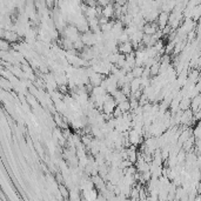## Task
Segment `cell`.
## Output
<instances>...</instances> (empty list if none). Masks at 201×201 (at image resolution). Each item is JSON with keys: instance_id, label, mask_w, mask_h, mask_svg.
Here are the masks:
<instances>
[{"instance_id": "cell-1", "label": "cell", "mask_w": 201, "mask_h": 201, "mask_svg": "<svg viewBox=\"0 0 201 201\" xmlns=\"http://www.w3.org/2000/svg\"><path fill=\"white\" fill-rule=\"evenodd\" d=\"M118 106V103H116L115 99L112 97L111 94H109V97L107 98V100L105 101L103 103V112L105 114H109V115H113V112L114 109L116 108Z\"/></svg>"}, {"instance_id": "cell-2", "label": "cell", "mask_w": 201, "mask_h": 201, "mask_svg": "<svg viewBox=\"0 0 201 201\" xmlns=\"http://www.w3.org/2000/svg\"><path fill=\"white\" fill-rule=\"evenodd\" d=\"M1 38L5 39V40L9 41L11 44H13V42H19L20 36L15 31H7V30H3L1 28Z\"/></svg>"}, {"instance_id": "cell-3", "label": "cell", "mask_w": 201, "mask_h": 201, "mask_svg": "<svg viewBox=\"0 0 201 201\" xmlns=\"http://www.w3.org/2000/svg\"><path fill=\"white\" fill-rule=\"evenodd\" d=\"M81 40L84 41V44H85L86 46H94V45L97 44L95 34H94V32H92L91 30L81 33Z\"/></svg>"}, {"instance_id": "cell-4", "label": "cell", "mask_w": 201, "mask_h": 201, "mask_svg": "<svg viewBox=\"0 0 201 201\" xmlns=\"http://www.w3.org/2000/svg\"><path fill=\"white\" fill-rule=\"evenodd\" d=\"M103 79H105V75H103V74L98 73V72H94L92 75H89V84L93 86V87L100 86Z\"/></svg>"}, {"instance_id": "cell-5", "label": "cell", "mask_w": 201, "mask_h": 201, "mask_svg": "<svg viewBox=\"0 0 201 201\" xmlns=\"http://www.w3.org/2000/svg\"><path fill=\"white\" fill-rule=\"evenodd\" d=\"M168 20H170V13H167L165 11H161L160 14H159V18H158V25H159V28H164L168 25Z\"/></svg>"}, {"instance_id": "cell-6", "label": "cell", "mask_w": 201, "mask_h": 201, "mask_svg": "<svg viewBox=\"0 0 201 201\" xmlns=\"http://www.w3.org/2000/svg\"><path fill=\"white\" fill-rule=\"evenodd\" d=\"M159 30H160V28H159V25H158V24H154V22H146L145 26H143L142 31L145 34L152 36V34H154V33L158 32Z\"/></svg>"}, {"instance_id": "cell-7", "label": "cell", "mask_w": 201, "mask_h": 201, "mask_svg": "<svg viewBox=\"0 0 201 201\" xmlns=\"http://www.w3.org/2000/svg\"><path fill=\"white\" fill-rule=\"evenodd\" d=\"M114 14H115V6L113 3L111 4L106 5L105 7H103V17H106L108 19H112L114 18Z\"/></svg>"}, {"instance_id": "cell-8", "label": "cell", "mask_w": 201, "mask_h": 201, "mask_svg": "<svg viewBox=\"0 0 201 201\" xmlns=\"http://www.w3.org/2000/svg\"><path fill=\"white\" fill-rule=\"evenodd\" d=\"M118 51H119L120 53H124V54L132 53V52L134 51L133 44H132L131 41H127V42H122V44H119V46H118Z\"/></svg>"}, {"instance_id": "cell-9", "label": "cell", "mask_w": 201, "mask_h": 201, "mask_svg": "<svg viewBox=\"0 0 201 201\" xmlns=\"http://www.w3.org/2000/svg\"><path fill=\"white\" fill-rule=\"evenodd\" d=\"M131 89H132V93H135L137 91L141 89V78H134L131 81Z\"/></svg>"}, {"instance_id": "cell-10", "label": "cell", "mask_w": 201, "mask_h": 201, "mask_svg": "<svg viewBox=\"0 0 201 201\" xmlns=\"http://www.w3.org/2000/svg\"><path fill=\"white\" fill-rule=\"evenodd\" d=\"M118 107L120 108L121 111L126 113V112H130L131 111V103L130 100H125V101H122V103H118Z\"/></svg>"}, {"instance_id": "cell-11", "label": "cell", "mask_w": 201, "mask_h": 201, "mask_svg": "<svg viewBox=\"0 0 201 201\" xmlns=\"http://www.w3.org/2000/svg\"><path fill=\"white\" fill-rule=\"evenodd\" d=\"M142 72H143V66H134L133 70H132V73H133L134 78H141V76H142Z\"/></svg>"}, {"instance_id": "cell-12", "label": "cell", "mask_w": 201, "mask_h": 201, "mask_svg": "<svg viewBox=\"0 0 201 201\" xmlns=\"http://www.w3.org/2000/svg\"><path fill=\"white\" fill-rule=\"evenodd\" d=\"M159 72H160V61H158V63H155L154 65L151 66V75L152 76L158 75Z\"/></svg>"}, {"instance_id": "cell-13", "label": "cell", "mask_w": 201, "mask_h": 201, "mask_svg": "<svg viewBox=\"0 0 201 201\" xmlns=\"http://www.w3.org/2000/svg\"><path fill=\"white\" fill-rule=\"evenodd\" d=\"M11 48H12V45L9 41L5 40V39L0 41V51H9Z\"/></svg>"}, {"instance_id": "cell-14", "label": "cell", "mask_w": 201, "mask_h": 201, "mask_svg": "<svg viewBox=\"0 0 201 201\" xmlns=\"http://www.w3.org/2000/svg\"><path fill=\"white\" fill-rule=\"evenodd\" d=\"M119 55H120V52H119V51H116V52H112V53L108 55L107 59L111 61L112 64H116L118 59H119Z\"/></svg>"}, {"instance_id": "cell-15", "label": "cell", "mask_w": 201, "mask_h": 201, "mask_svg": "<svg viewBox=\"0 0 201 201\" xmlns=\"http://www.w3.org/2000/svg\"><path fill=\"white\" fill-rule=\"evenodd\" d=\"M121 91L124 92V93L127 95V97H130L131 94H132V89H131V82H126V84H124V85L120 87Z\"/></svg>"}, {"instance_id": "cell-16", "label": "cell", "mask_w": 201, "mask_h": 201, "mask_svg": "<svg viewBox=\"0 0 201 201\" xmlns=\"http://www.w3.org/2000/svg\"><path fill=\"white\" fill-rule=\"evenodd\" d=\"M122 114H124V112L121 111L120 108L116 106V108L114 109V112H113V116H115V118H119V116H122Z\"/></svg>"}]
</instances>
